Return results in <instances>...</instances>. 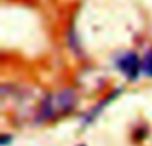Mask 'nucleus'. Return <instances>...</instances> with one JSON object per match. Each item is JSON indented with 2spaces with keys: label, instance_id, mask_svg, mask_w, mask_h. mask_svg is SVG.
I'll list each match as a JSON object with an SVG mask.
<instances>
[{
  "label": "nucleus",
  "instance_id": "nucleus-1",
  "mask_svg": "<svg viewBox=\"0 0 152 146\" xmlns=\"http://www.w3.org/2000/svg\"><path fill=\"white\" fill-rule=\"evenodd\" d=\"M77 104V94L74 89H63L58 94L47 96L42 101L37 113L40 121H47L56 114H67L72 112Z\"/></svg>",
  "mask_w": 152,
  "mask_h": 146
},
{
  "label": "nucleus",
  "instance_id": "nucleus-2",
  "mask_svg": "<svg viewBox=\"0 0 152 146\" xmlns=\"http://www.w3.org/2000/svg\"><path fill=\"white\" fill-rule=\"evenodd\" d=\"M118 66L124 74L131 80H135L139 74L140 69H142V64H140L139 56L135 52H128L118 60Z\"/></svg>",
  "mask_w": 152,
  "mask_h": 146
},
{
  "label": "nucleus",
  "instance_id": "nucleus-3",
  "mask_svg": "<svg viewBox=\"0 0 152 146\" xmlns=\"http://www.w3.org/2000/svg\"><path fill=\"white\" fill-rule=\"evenodd\" d=\"M142 69L148 76H152V51L147 52V55L144 56V60L142 63Z\"/></svg>",
  "mask_w": 152,
  "mask_h": 146
}]
</instances>
